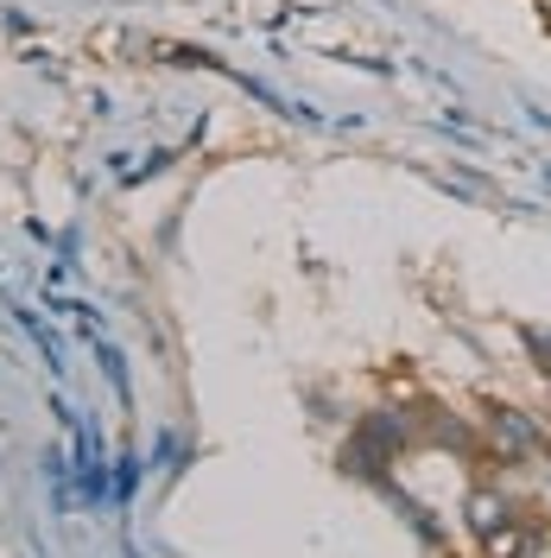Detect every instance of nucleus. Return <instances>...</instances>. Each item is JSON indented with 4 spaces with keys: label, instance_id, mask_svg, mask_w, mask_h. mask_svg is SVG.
Wrapping results in <instances>:
<instances>
[{
    "label": "nucleus",
    "instance_id": "obj_4",
    "mask_svg": "<svg viewBox=\"0 0 551 558\" xmlns=\"http://www.w3.org/2000/svg\"><path fill=\"white\" fill-rule=\"evenodd\" d=\"M539 20H546V26H551V0H539Z\"/></svg>",
    "mask_w": 551,
    "mask_h": 558
},
{
    "label": "nucleus",
    "instance_id": "obj_2",
    "mask_svg": "<svg viewBox=\"0 0 551 558\" xmlns=\"http://www.w3.org/2000/svg\"><path fill=\"white\" fill-rule=\"evenodd\" d=\"M469 526L488 539L494 526H507V501H501V495H488V488H476V495H469Z\"/></svg>",
    "mask_w": 551,
    "mask_h": 558
},
{
    "label": "nucleus",
    "instance_id": "obj_3",
    "mask_svg": "<svg viewBox=\"0 0 551 558\" xmlns=\"http://www.w3.org/2000/svg\"><path fill=\"white\" fill-rule=\"evenodd\" d=\"M526 553H532V539L519 526H494L488 533V558H526Z\"/></svg>",
    "mask_w": 551,
    "mask_h": 558
},
{
    "label": "nucleus",
    "instance_id": "obj_1",
    "mask_svg": "<svg viewBox=\"0 0 551 558\" xmlns=\"http://www.w3.org/2000/svg\"><path fill=\"white\" fill-rule=\"evenodd\" d=\"M488 432H494V445H501L507 457H526L532 445H539V432H532V418H526V413H507V407H501V413L488 418Z\"/></svg>",
    "mask_w": 551,
    "mask_h": 558
}]
</instances>
